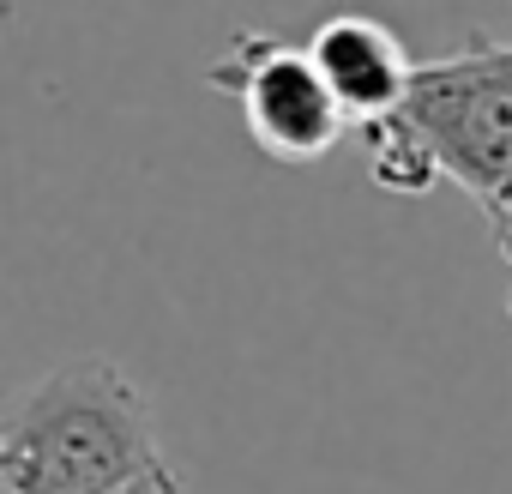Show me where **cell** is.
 I'll use <instances>...</instances> for the list:
<instances>
[{
  "mask_svg": "<svg viewBox=\"0 0 512 494\" xmlns=\"http://www.w3.org/2000/svg\"><path fill=\"white\" fill-rule=\"evenodd\" d=\"M169 470L151 392L115 356H73L19 386L0 422V494H127Z\"/></svg>",
  "mask_w": 512,
  "mask_h": 494,
  "instance_id": "1",
  "label": "cell"
},
{
  "mask_svg": "<svg viewBox=\"0 0 512 494\" xmlns=\"http://www.w3.org/2000/svg\"><path fill=\"white\" fill-rule=\"evenodd\" d=\"M404 127L428 145L434 169L488 217L494 241L512 235V43L470 37L440 61H416Z\"/></svg>",
  "mask_w": 512,
  "mask_h": 494,
  "instance_id": "2",
  "label": "cell"
},
{
  "mask_svg": "<svg viewBox=\"0 0 512 494\" xmlns=\"http://www.w3.org/2000/svg\"><path fill=\"white\" fill-rule=\"evenodd\" d=\"M205 85L241 109L247 139L272 163H326L344 145V133H356L332 85L320 79L308 43H290L272 31L229 37V49L205 67Z\"/></svg>",
  "mask_w": 512,
  "mask_h": 494,
  "instance_id": "3",
  "label": "cell"
},
{
  "mask_svg": "<svg viewBox=\"0 0 512 494\" xmlns=\"http://www.w3.org/2000/svg\"><path fill=\"white\" fill-rule=\"evenodd\" d=\"M362 151H368V175H374V187H386V193L416 199V193H428V187L440 181L428 145L404 127V115H392V121H380V127H362Z\"/></svg>",
  "mask_w": 512,
  "mask_h": 494,
  "instance_id": "5",
  "label": "cell"
},
{
  "mask_svg": "<svg viewBox=\"0 0 512 494\" xmlns=\"http://www.w3.org/2000/svg\"><path fill=\"white\" fill-rule=\"evenodd\" d=\"M494 247H500V260H506V278H512V235H506V241H494ZM506 314H512V284H506Z\"/></svg>",
  "mask_w": 512,
  "mask_h": 494,
  "instance_id": "7",
  "label": "cell"
},
{
  "mask_svg": "<svg viewBox=\"0 0 512 494\" xmlns=\"http://www.w3.org/2000/svg\"><path fill=\"white\" fill-rule=\"evenodd\" d=\"M127 494H181V476H175V470H157V476H145V482H133Z\"/></svg>",
  "mask_w": 512,
  "mask_h": 494,
  "instance_id": "6",
  "label": "cell"
},
{
  "mask_svg": "<svg viewBox=\"0 0 512 494\" xmlns=\"http://www.w3.org/2000/svg\"><path fill=\"white\" fill-rule=\"evenodd\" d=\"M308 55H314L320 79L332 85V97L356 133L392 121L410 97V79H416V61L404 55V43L380 19H362V13L326 19L308 37Z\"/></svg>",
  "mask_w": 512,
  "mask_h": 494,
  "instance_id": "4",
  "label": "cell"
}]
</instances>
